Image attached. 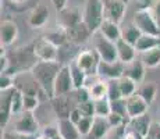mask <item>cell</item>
Wrapping results in <instances>:
<instances>
[{"label":"cell","instance_id":"cell-28","mask_svg":"<svg viewBox=\"0 0 160 139\" xmlns=\"http://www.w3.org/2000/svg\"><path fill=\"white\" fill-rule=\"evenodd\" d=\"M118 83H120V89H121V95L124 99L130 97L138 92V83L125 75L118 79Z\"/></svg>","mask_w":160,"mask_h":139},{"label":"cell","instance_id":"cell-2","mask_svg":"<svg viewBox=\"0 0 160 139\" xmlns=\"http://www.w3.org/2000/svg\"><path fill=\"white\" fill-rule=\"evenodd\" d=\"M82 21L92 33L98 32L104 21V2L103 0H85Z\"/></svg>","mask_w":160,"mask_h":139},{"label":"cell","instance_id":"cell-34","mask_svg":"<svg viewBox=\"0 0 160 139\" xmlns=\"http://www.w3.org/2000/svg\"><path fill=\"white\" fill-rule=\"evenodd\" d=\"M13 88H15L14 75H11V74H8V72L2 74V77H0V89H2V92L13 89Z\"/></svg>","mask_w":160,"mask_h":139},{"label":"cell","instance_id":"cell-43","mask_svg":"<svg viewBox=\"0 0 160 139\" xmlns=\"http://www.w3.org/2000/svg\"><path fill=\"white\" fill-rule=\"evenodd\" d=\"M33 139H48L45 137V135H41V137H36V138H33Z\"/></svg>","mask_w":160,"mask_h":139},{"label":"cell","instance_id":"cell-22","mask_svg":"<svg viewBox=\"0 0 160 139\" xmlns=\"http://www.w3.org/2000/svg\"><path fill=\"white\" fill-rule=\"evenodd\" d=\"M99 32L102 33L104 38L110 39L113 42H117L121 39V27H120V24H116L110 20L103 21L99 28Z\"/></svg>","mask_w":160,"mask_h":139},{"label":"cell","instance_id":"cell-45","mask_svg":"<svg viewBox=\"0 0 160 139\" xmlns=\"http://www.w3.org/2000/svg\"><path fill=\"white\" fill-rule=\"evenodd\" d=\"M124 2H125V3H128V2H130V0H124Z\"/></svg>","mask_w":160,"mask_h":139},{"label":"cell","instance_id":"cell-6","mask_svg":"<svg viewBox=\"0 0 160 139\" xmlns=\"http://www.w3.org/2000/svg\"><path fill=\"white\" fill-rule=\"evenodd\" d=\"M33 53L39 61H57L58 47L48 38H41L32 43Z\"/></svg>","mask_w":160,"mask_h":139},{"label":"cell","instance_id":"cell-46","mask_svg":"<svg viewBox=\"0 0 160 139\" xmlns=\"http://www.w3.org/2000/svg\"><path fill=\"white\" fill-rule=\"evenodd\" d=\"M159 121H160V120H159Z\"/></svg>","mask_w":160,"mask_h":139},{"label":"cell","instance_id":"cell-33","mask_svg":"<svg viewBox=\"0 0 160 139\" xmlns=\"http://www.w3.org/2000/svg\"><path fill=\"white\" fill-rule=\"evenodd\" d=\"M93 124V117H82L78 122H77V128H78L81 137H87Z\"/></svg>","mask_w":160,"mask_h":139},{"label":"cell","instance_id":"cell-18","mask_svg":"<svg viewBox=\"0 0 160 139\" xmlns=\"http://www.w3.org/2000/svg\"><path fill=\"white\" fill-rule=\"evenodd\" d=\"M145 71L146 67L143 66L142 60H138L135 58L134 61H131L130 64H125V71H124V75L131 78L132 81H135L138 85L143 82V78H145Z\"/></svg>","mask_w":160,"mask_h":139},{"label":"cell","instance_id":"cell-1","mask_svg":"<svg viewBox=\"0 0 160 139\" xmlns=\"http://www.w3.org/2000/svg\"><path fill=\"white\" fill-rule=\"evenodd\" d=\"M60 68L58 61H38L31 70L32 77L49 100L54 96V82Z\"/></svg>","mask_w":160,"mask_h":139},{"label":"cell","instance_id":"cell-23","mask_svg":"<svg viewBox=\"0 0 160 139\" xmlns=\"http://www.w3.org/2000/svg\"><path fill=\"white\" fill-rule=\"evenodd\" d=\"M70 71H71V77H72V82H74V88L75 91L82 88H87V79H88V74L85 72L81 67H78V64L75 61L70 63Z\"/></svg>","mask_w":160,"mask_h":139},{"label":"cell","instance_id":"cell-4","mask_svg":"<svg viewBox=\"0 0 160 139\" xmlns=\"http://www.w3.org/2000/svg\"><path fill=\"white\" fill-rule=\"evenodd\" d=\"M93 39V47L95 52L98 53L100 60L103 61H118V53H117V45L116 42L110 41V39L104 38L102 33L98 31L92 36Z\"/></svg>","mask_w":160,"mask_h":139},{"label":"cell","instance_id":"cell-10","mask_svg":"<svg viewBox=\"0 0 160 139\" xmlns=\"http://www.w3.org/2000/svg\"><path fill=\"white\" fill-rule=\"evenodd\" d=\"M99 56L96 52L92 50H84L81 53H78V56L75 57V63L78 64V67H81L88 75L95 74L96 75V70H98V64H99Z\"/></svg>","mask_w":160,"mask_h":139},{"label":"cell","instance_id":"cell-21","mask_svg":"<svg viewBox=\"0 0 160 139\" xmlns=\"http://www.w3.org/2000/svg\"><path fill=\"white\" fill-rule=\"evenodd\" d=\"M88 92H89V96H91V100L96 102L100 100V99L107 97V88H109V81L106 79H102L98 77V79L93 83L87 86Z\"/></svg>","mask_w":160,"mask_h":139},{"label":"cell","instance_id":"cell-30","mask_svg":"<svg viewBox=\"0 0 160 139\" xmlns=\"http://www.w3.org/2000/svg\"><path fill=\"white\" fill-rule=\"evenodd\" d=\"M45 38H48L49 41L53 42L54 45L58 47V46H61L64 42L67 41V38H68V31H67L64 27H61L60 29L54 31V32H50L49 35H46Z\"/></svg>","mask_w":160,"mask_h":139},{"label":"cell","instance_id":"cell-15","mask_svg":"<svg viewBox=\"0 0 160 139\" xmlns=\"http://www.w3.org/2000/svg\"><path fill=\"white\" fill-rule=\"evenodd\" d=\"M52 102V110H53L54 116L57 117V120L61 118H68L70 113L75 106H71V100H70L68 95L66 96H54L50 99Z\"/></svg>","mask_w":160,"mask_h":139},{"label":"cell","instance_id":"cell-47","mask_svg":"<svg viewBox=\"0 0 160 139\" xmlns=\"http://www.w3.org/2000/svg\"><path fill=\"white\" fill-rule=\"evenodd\" d=\"M103 2H104V0H103Z\"/></svg>","mask_w":160,"mask_h":139},{"label":"cell","instance_id":"cell-41","mask_svg":"<svg viewBox=\"0 0 160 139\" xmlns=\"http://www.w3.org/2000/svg\"><path fill=\"white\" fill-rule=\"evenodd\" d=\"M152 11L155 13L156 18H159L160 20V0H155L152 4Z\"/></svg>","mask_w":160,"mask_h":139},{"label":"cell","instance_id":"cell-17","mask_svg":"<svg viewBox=\"0 0 160 139\" xmlns=\"http://www.w3.org/2000/svg\"><path fill=\"white\" fill-rule=\"evenodd\" d=\"M56 127L60 139H81L77 124H74L70 118H61L56 121Z\"/></svg>","mask_w":160,"mask_h":139},{"label":"cell","instance_id":"cell-24","mask_svg":"<svg viewBox=\"0 0 160 139\" xmlns=\"http://www.w3.org/2000/svg\"><path fill=\"white\" fill-rule=\"evenodd\" d=\"M160 46V36H153V35H146L142 33V36L139 38V41L135 45L138 53H145L148 50H152V49Z\"/></svg>","mask_w":160,"mask_h":139},{"label":"cell","instance_id":"cell-37","mask_svg":"<svg viewBox=\"0 0 160 139\" xmlns=\"http://www.w3.org/2000/svg\"><path fill=\"white\" fill-rule=\"evenodd\" d=\"M2 139H32V137L22 135V134H20V132H15L13 129V131H3Z\"/></svg>","mask_w":160,"mask_h":139},{"label":"cell","instance_id":"cell-29","mask_svg":"<svg viewBox=\"0 0 160 139\" xmlns=\"http://www.w3.org/2000/svg\"><path fill=\"white\" fill-rule=\"evenodd\" d=\"M110 113H112V103L107 97L95 102V116L109 117Z\"/></svg>","mask_w":160,"mask_h":139},{"label":"cell","instance_id":"cell-26","mask_svg":"<svg viewBox=\"0 0 160 139\" xmlns=\"http://www.w3.org/2000/svg\"><path fill=\"white\" fill-rule=\"evenodd\" d=\"M141 60L146 68H156L160 66V46L148 50L145 53H141Z\"/></svg>","mask_w":160,"mask_h":139},{"label":"cell","instance_id":"cell-3","mask_svg":"<svg viewBox=\"0 0 160 139\" xmlns=\"http://www.w3.org/2000/svg\"><path fill=\"white\" fill-rule=\"evenodd\" d=\"M132 22L139 28L142 33L160 36V25L155 13L152 11V8L143 7L137 10L134 13V17H132Z\"/></svg>","mask_w":160,"mask_h":139},{"label":"cell","instance_id":"cell-38","mask_svg":"<svg viewBox=\"0 0 160 139\" xmlns=\"http://www.w3.org/2000/svg\"><path fill=\"white\" fill-rule=\"evenodd\" d=\"M145 139H160V121L152 122V127L149 129V134Z\"/></svg>","mask_w":160,"mask_h":139},{"label":"cell","instance_id":"cell-42","mask_svg":"<svg viewBox=\"0 0 160 139\" xmlns=\"http://www.w3.org/2000/svg\"><path fill=\"white\" fill-rule=\"evenodd\" d=\"M13 3H17V4H21V3H24L25 0H11Z\"/></svg>","mask_w":160,"mask_h":139},{"label":"cell","instance_id":"cell-20","mask_svg":"<svg viewBox=\"0 0 160 139\" xmlns=\"http://www.w3.org/2000/svg\"><path fill=\"white\" fill-rule=\"evenodd\" d=\"M92 36H93V33L89 31V28L84 24V21L75 24V25L68 29V38L71 39L72 42L78 43V45L85 43L89 38H92Z\"/></svg>","mask_w":160,"mask_h":139},{"label":"cell","instance_id":"cell-44","mask_svg":"<svg viewBox=\"0 0 160 139\" xmlns=\"http://www.w3.org/2000/svg\"><path fill=\"white\" fill-rule=\"evenodd\" d=\"M120 139H127V138H125V134H124V135H122V137H121V138H120Z\"/></svg>","mask_w":160,"mask_h":139},{"label":"cell","instance_id":"cell-40","mask_svg":"<svg viewBox=\"0 0 160 139\" xmlns=\"http://www.w3.org/2000/svg\"><path fill=\"white\" fill-rule=\"evenodd\" d=\"M52 4L54 6V8L60 13V11H63L64 8L67 7V0H50Z\"/></svg>","mask_w":160,"mask_h":139},{"label":"cell","instance_id":"cell-12","mask_svg":"<svg viewBox=\"0 0 160 139\" xmlns=\"http://www.w3.org/2000/svg\"><path fill=\"white\" fill-rule=\"evenodd\" d=\"M18 38V25L13 20H3L0 24V45L8 47Z\"/></svg>","mask_w":160,"mask_h":139},{"label":"cell","instance_id":"cell-9","mask_svg":"<svg viewBox=\"0 0 160 139\" xmlns=\"http://www.w3.org/2000/svg\"><path fill=\"white\" fill-rule=\"evenodd\" d=\"M127 3L124 0H104V20L121 24L124 20Z\"/></svg>","mask_w":160,"mask_h":139},{"label":"cell","instance_id":"cell-27","mask_svg":"<svg viewBox=\"0 0 160 139\" xmlns=\"http://www.w3.org/2000/svg\"><path fill=\"white\" fill-rule=\"evenodd\" d=\"M138 93L150 106L155 102L156 95H158V86L153 82H146V83L142 82V85H139V88H138Z\"/></svg>","mask_w":160,"mask_h":139},{"label":"cell","instance_id":"cell-16","mask_svg":"<svg viewBox=\"0 0 160 139\" xmlns=\"http://www.w3.org/2000/svg\"><path fill=\"white\" fill-rule=\"evenodd\" d=\"M110 129H112V125H110L107 117L95 116L92 128L85 138L87 139H104L107 137V134L110 132Z\"/></svg>","mask_w":160,"mask_h":139},{"label":"cell","instance_id":"cell-11","mask_svg":"<svg viewBox=\"0 0 160 139\" xmlns=\"http://www.w3.org/2000/svg\"><path fill=\"white\" fill-rule=\"evenodd\" d=\"M125 106H127V114H128V120L135 118V117L143 116L148 113L149 110V104L139 96V93H134L132 96L125 99Z\"/></svg>","mask_w":160,"mask_h":139},{"label":"cell","instance_id":"cell-32","mask_svg":"<svg viewBox=\"0 0 160 139\" xmlns=\"http://www.w3.org/2000/svg\"><path fill=\"white\" fill-rule=\"evenodd\" d=\"M107 99L110 102H116L120 99H124L121 95V89H120L118 79H112L109 81V88H107Z\"/></svg>","mask_w":160,"mask_h":139},{"label":"cell","instance_id":"cell-36","mask_svg":"<svg viewBox=\"0 0 160 139\" xmlns=\"http://www.w3.org/2000/svg\"><path fill=\"white\" fill-rule=\"evenodd\" d=\"M77 106L81 110L84 117H95V102L93 100H87L84 103L77 104Z\"/></svg>","mask_w":160,"mask_h":139},{"label":"cell","instance_id":"cell-14","mask_svg":"<svg viewBox=\"0 0 160 139\" xmlns=\"http://www.w3.org/2000/svg\"><path fill=\"white\" fill-rule=\"evenodd\" d=\"M14 89H8V91L2 92V99H0V127L6 128L10 122V118L13 117L11 113V100H13Z\"/></svg>","mask_w":160,"mask_h":139},{"label":"cell","instance_id":"cell-31","mask_svg":"<svg viewBox=\"0 0 160 139\" xmlns=\"http://www.w3.org/2000/svg\"><path fill=\"white\" fill-rule=\"evenodd\" d=\"M39 96L38 95H28V93H22V106L24 111H31L33 113L36 109L39 107Z\"/></svg>","mask_w":160,"mask_h":139},{"label":"cell","instance_id":"cell-5","mask_svg":"<svg viewBox=\"0 0 160 139\" xmlns=\"http://www.w3.org/2000/svg\"><path fill=\"white\" fill-rule=\"evenodd\" d=\"M13 129L15 132H20L22 135L33 137L39 131V122L36 120V117L33 116V113H31V111H22L21 114L15 116Z\"/></svg>","mask_w":160,"mask_h":139},{"label":"cell","instance_id":"cell-25","mask_svg":"<svg viewBox=\"0 0 160 139\" xmlns=\"http://www.w3.org/2000/svg\"><path fill=\"white\" fill-rule=\"evenodd\" d=\"M141 36H142V32H141V29L134 22L121 28V39H124L125 42L131 43L134 46L137 45V42L139 41Z\"/></svg>","mask_w":160,"mask_h":139},{"label":"cell","instance_id":"cell-7","mask_svg":"<svg viewBox=\"0 0 160 139\" xmlns=\"http://www.w3.org/2000/svg\"><path fill=\"white\" fill-rule=\"evenodd\" d=\"M74 91H75V88H74L71 71H70V64H64V66H61L57 74L56 82H54V96H66Z\"/></svg>","mask_w":160,"mask_h":139},{"label":"cell","instance_id":"cell-39","mask_svg":"<svg viewBox=\"0 0 160 139\" xmlns=\"http://www.w3.org/2000/svg\"><path fill=\"white\" fill-rule=\"evenodd\" d=\"M82 117H84V116H82L81 110L78 109V106H75V107H74V109L71 110V113H70V117H68V118L71 120L74 124H77V122H78L79 120L82 118Z\"/></svg>","mask_w":160,"mask_h":139},{"label":"cell","instance_id":"cell-8","mask_svg":"<svg viewBox=\"0 0 160 139\" xmlns=\"http://www.w3.org/2000/svg\"><path fill=\"white\" fill-rule=\"evenodd\" d=\"M125 71V64H122L121 61H103L99 60L96 70V75L106 81H112V79H120L121 77H124Z\"/></svg>","mask_w":160,"mask_h":139},{"label":"cell","instance_id":"cell-13","mask_svg":"<svg viewBox=\"0 0 160 139\" xmlns=\"http://www.w3.org/2000/svg\"><path fill=\"white\" fill-rule=\"evenodd\" d=\"M50 17V10H49V6L43 4H38L36 7L32 8V11L28 15V25L31 28H42L46 25V22L49 21Z\"/></svg>","mask_w":160,"mask_h":139},{"label":"cell","instance_id":"cell-19","mask_svg":"<svg viewBox=\"0 0 160 139\" xmlns=\"http://www.w3.org/2000/svg\"><path fill=\"white\" fill-rule=\"evenodd\" d=\"M117 45V53H118V61H121L122 64H130L131 61H134L137 58V49L134 45L125 42L124 39H120L116 42Z\"/></svg>","mask_w":160,"mask_h":139},{"label":"cell","instance_id":"cell-35","mask_svg":"<svg viewBox=\"0 0 160 139\" xmlns=\"http://www.w3.org/2000/svg\"><path fill=\"white\" fill-rule=\"evenodd\" d=\"M112 103V113H117L121 117H124L125 120H128L127 114V106H125V99H120L116 102H110Z\"/></svg>","mask_w":160,"mask_h":139}]
</instances>
